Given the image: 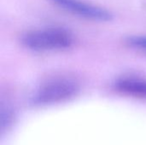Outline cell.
Masks as SVG:
<instances>
[{
  "instance_id": "5b68a950",
  "label": "cell",
  "mask_w": 146,
  "mask_h": 145,
  "mask_svg": "<svg viewBox=\"0 0 146 145\" xmlns=\"http://www.w3.org/2000/svg\"><path fill=\"white\" fill-rule=\"evenodd\" d=\"M127 43L129 46L146 52V35H134L128 37Z\"/></svg>"
},
{
  "instance_id": "3957f363",
  "label": "cell",
  "mask_w": 146,
  "mask_h": 145,
  "mask_svg": "<svg viewBox=\"0 0 146 145\" xmlns=\"http://www.w3.org/2000/svg\"><path fill=\"white\" fill-rule=\"evenodd\" d=\"M67 11L89 20L109 21L113 19V14L103 7L83 0H50Z\"/></svg>"
},
{
  "instance_id": "6da1fadb",
  "label": "cell",
  "mask_w": 146,
  "mask_h": 145,
  "mask_svg": "<svg viewBox=\"0 0 146 145\" xmlns=\"http://www.w3.org/2000/svg\"><path fill=\"white\" fill-rule=\"evenodd\" d=\"M21 42L33 51H54L69 48L74 43V37L63 27H47L24 32Z\"/></svg>"
},
{
  "instance_id": "277c9868",
  "label": "cell",
  "mask_w": 146,
  "mask_h": 145,
  "mask_svg": "<svg viewBox=\"0 0 146 145\" xmlns=\"http://www.w3.org/2000/svg\"><path fill=\"white\" fill-rule=\"evenodd\" d=\"M115 88L127 95L146 99V80L136 77H124L118 79Z\"/></svg>"
},
{
  "instance_id": "7a4b0ae2",
  "label": "cell",
  "mask_w": 146,
  "mask_h": 145,
  "mask_svg": "<svg viewBox=\"0 0 146 145\" xmlns=\"http://www.w3.org/2000/svg\"><path fill=\"white\" fill-rule=\"evenodd\" d=\"M78 85L69 79H55L38 91L34 97V103L38 105L57 103L73 97L78 91Z\"/></svg>"
}]
</instances>
